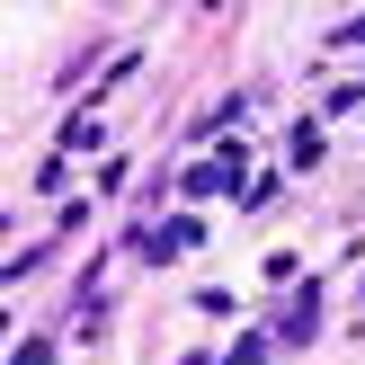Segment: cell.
Instances as JSON below:
<instances>
[{
	"label": "cell",
	"instance_id": "6da1fadb",
	"mask_svg": "<svg viewBox=\"0 0 365 365\" xmlns=\"http://www.w3.org/2000/svg\"><path fill=\"white\" fill-rule=\"evenodd\" d=\"M348 36H356V45H365V18H356V27H348Z\"/></svg>",
	"mask_w": 365,
	"mask_h": 365
}]
</instances>
